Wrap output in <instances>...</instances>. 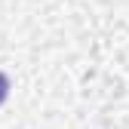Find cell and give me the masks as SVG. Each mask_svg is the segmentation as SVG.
<instances>
[{
  "instance_id": "6da1fadb",
  "label": "cell",
  "mask_w": 129,
  "mask_h": 129,
  "mask_svg": "<svg viewBox=\"0 0 129 129\" xmlns=\"http://www.w3.org/2000/svg\"><path fill=\"white\" fill-rule=\"evenodd\" d=\"M6 99H9V77L0 74V105H3Z\"/></svg>"
}]
</instances>
